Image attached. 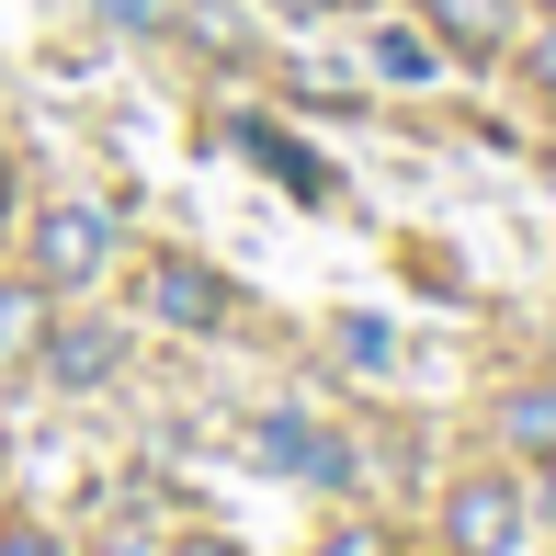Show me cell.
Here are the masks:
<instances>
[{"instance_id": "cell-12", "label": "cell", "mask_w": 556, "mask_h": 556, "mask_svg": "<svg viewBox=\"0 0 556 556\" xmlns=\"http://www.w3.org/2000/svg\"><path fill=\"white\" fill-rule=\"evenodd\" d=\"M0 556H58V534H46V522H12V534H0Z\"/></svg>"}, {"instance_id": "cell-2", "label": "cell", "mask_w": 556, "mask_h": 556, "mask_svg": "<svg viewBox=\"0 0 556 556\" xmlns=\"http://www.w3.org/2000/svg\"><path fill=\"white\" fill-rule=\"evenodd\" d=\"M511 545H522V489H511V477H454L443 556H511Z\"/></svg>"}, {"instance_id": "cell-8", "label": "cell", "mask_w": 556, "mask_h": 556, "mask_svg": "<svg viewBox=\"0 0 556 556\" xmlns=\"http://www.w3.org/2000/svg\"><path fill=\"white\" fill-rule=\"evenodd\" d=\"M239 148H250V160H262V170H285L295 193H330V170H318V160H307V148H295V137H273V125H239Z\"/></svg>"}, {"instance_id": "cell-1", "label": "cell", "mask_w": 556, "mask_h": 556, "mask_svg": "<svg viewBox=\"0 0 556 556\" xmlns=\"http://www.w3.org/2000/svg\"><path fill=\"white\" fill-rule=\"evenodd\" d=\"M103 262H114V216H103V205H46V216H35V285H46V295L91 285Z\"/></svg>"}, {"instance_id": "cell-3", "label": "cell", "mask_w": 556, "mask_h": 556, "mask_svg": "<svg viewBox=\"0 0 556 556\" xmlns=\"http://www.w3.org/2000/svg\"><path fill=\"white\" fill-rule=\"evenodd\" d=\"M137 307L160 318V330H227V285H216L205 262H182V250H170V262H148Z\"/></svg>"}, {"instance_id": "cell-5", "label": "cell", "mask_w": 556, "mask_h": 556, "mask_svg": "<svg viewBox=\"0 0 556 556\" xmlns=\"http://www.w3.org/2000/svg\"><path fill=\"white\" fill-rule=\"evenodd\" d=\"M250 454H262V466H285V477H318V489H341V477H352V443H330L318 420H262Z\"/></svg>"}, {"instance_id": "cell-11", "label": "cell", "mask_w": 556, "mask_h": 556, "mask_svg": "<svg viewBox=\"0 0 556 556\" xmlns=\"http://www.w3.org/2000/svg\"><path fill=\"white\" fill-rule=\"evenodd\" d=\"M341 352H352V364H375V375L397 364V341H387V318H341Z\"/></svg>"}, {"instance_id": "cell-6", "label": "cell", "mask_w": 556, "mask_h": 556, "mask_svg": "<svg viewBox=\"0 0 556 556\" xmlns=\"http://www.w3.org/2000/svg\"><path fill=\"white\" fill-rule=\"evenodd\" d=\"M420 12H432V35L454 58H500L511 46V0H420Z\"/></svg>"}, {"instance_id": "cell-16", "label": "cell", "mask_w": 556, "mask_h": 556, "mask_svg": "<svg viewBox=\"0 0 556 556\" xmlns=\"http://www.w3.org/2000/svg\"><path fill=\"white\" fill-rule=\"evenodd\" d=\"M0 216H12V148H0Z\"/></svg>"}, {"instance_id": "cell-4", "label": "cell", "mask_w": 556, "mask_h": 556, "mask_svg": "<svg viewBox=\"0 0 556 556\" xmlns=\"http://www.w3.org/2000/svg\"><path fill=\"white\" fill-rule=\"evenodd\" d=\"M35 364L58 375V387H103V375L125 364V330H103V318H46Z\"/></svg>"}, {"instance_id": "cell-14", "label": "cell", "mask_w": 556, "mask_h": 556, "mask_svg": "<svg viewBox=\"0 0 556 556\" xmlns=\"http://www.w3.org/2000/svg\"><path fill=\"white\" fill-rule=\"evenodd\" d=\"M285 12H375V0H285Z\"/></svg>"}, {"instance_id": "cell-17", "label": "cell", "mask_w": 556, "mask_h": 556, "mask_svg": "<svg viewBox=\"0 0 556 556\" xmlns=\"http://www.w3.org/2000/svg\"><path fill=\"white\" fill-rule=\"evenodd\" d=\"M545 511H556V454H545Z\"/></svg>"}, {"instance_id": "cell-7", "label": "cell", "mask_w": 556, "mask_h": 556, "mask_svg": "<svg viewBox=\"0 0 556 556\" xmlns=\"http://www.w3.org/2000/svg\"><path fill=\"white\" fill-rule=\"evenodd\" d=\"M443 68V46L420 35V23H387V35H375V80H397V91H420Z\"/></svg>"}, {"instance_id": "cell-10", "label": "cell", "mask_w": 556, "mask_h": 556, "mask_svg": "<svg viewBox=\"0 0 556 556\" xmlns=\"http://www.w3.org/2000/svg\"><path fill=\"white\" fill-rule=\"evenodd\" d=\"M46 341V285L23 273V285H0V352H35Z\"/></svg>"}, {"instance_id": "cell-13", "label": "cell", "mask_w": 556, "mask_h": 556, "mask_svg": "<svg viewBox=\"0 0 556 556\" xmlns=\"http://www.w3.org/2000/svg\"><path fill=\"white\" fill-rule=\"evenodd\" d=\"M160 556H239L227 534H182V545H160Z\"/></svg>"}, {"instance_id": "cell-9", "label": "cell", "mask_w": 556, "mask_h": 556, "mask_svg": "<svg viewBox=\"0 0 556 556\" xmlns=\"http://www.w3.org/2000/svg\"><path fill=\"white\" fill-rule=\"evenodd\" d=\"M500 432L522 454H556V387H511V409H500Z\"/></svg>"}, {"instance_id": "cell-15", "label": "cell", "mask_w": 556, "mask_h": 556, "mask_svg": "<svg viewBox=\"0 0 556 556\" xmlns=\"http://www.w3.org/2000/svg\"><path fill=\"white\" fill-rule=\"evenodd\" d=\"M103 556H160V545H148V534H114V545H103Z\"/></svg>"}]
</instances>
